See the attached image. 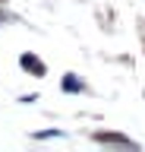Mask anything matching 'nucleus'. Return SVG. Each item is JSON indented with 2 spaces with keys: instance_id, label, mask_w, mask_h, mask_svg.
<instances>
[{
  "instance_id": "obj_1",
  "label": "nucleus",
  "mask_w": 145,
  "mask_h": 152,
  "mask_svg": "<svg viewBox=\"0 0 145 152\" xmlns=\"http://www.w3.org/2000/svg\"><path fill=\"white\" fill-rule=\"evenodd\" d=\"M22 64H25V66H32L35 73H44V70H41V64L35 60V57H22Z\"/></svg>"
},
{
  "instance_id": "obj_2",
  "label": "nucleus",
  "mask_w": 145,
  "mask_h": 152,
  "mask_svg": "<svg viewBox=\"0 0 145 152\" xmlns=\"http://www.w3.org/2000/svg\"><path fill=\"white\" fill-rule=\"evenodd\" d=\"M63 89H66V92H76V89H82V86H79L76 79H66V83H63Z\"/></svg>"
}]
</instances>
